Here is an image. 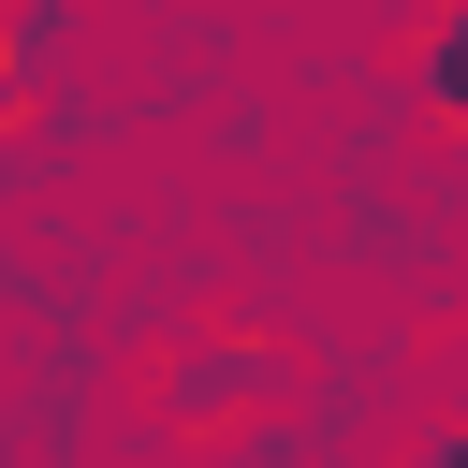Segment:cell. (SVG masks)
Here are the masks:
<instances>
[{
	"mask_svg": "<svg viewBox=\"0 0 468 468\" xmlns=\"http://www.w3.org/2000/svg\"><path fill=\"white\" fill-rule=\"evenodd\" d=\"M58 44H73V0H15V15H0V88L29 102V88L58 73Z\"/></svg>",
	"mask_w": 468,
	"mask_h": 468,
	"instance_id": "cell-3",
	"label": "cell"
},
{
	"mask_svg": "<svg viewBox=\"0 0 468 468\" xmlns=\"http://www.w3.org/2000/svg\"><path fill=\"white\" fill-rule=\"evenodd\" d=\"M410 468H468V424H424V453Z\"/></svg>",
	"mask_w": 468,
	"mask_h": 468,
	"instance_id": "cell-4",
	"label": "cell"
},
{
	"mask_svg": "<svg viewBox=\"0 0 468 468\" xmlns=\"http://www.w3.org/2000/svg\"><path fill=\"white\" fill-rule=\"evenodd\" d=\"M0 117H15V88H0Z\"/></svg>",
	"mask_w": 468,
	"mask_h": 468,
	"instance_id": "cell-5",
	"label": "cell"
},
{
	"mask_svg": "<svg viewBox=\"0 0 468 468\" xmlns=\"http://www.w3.org/2000/svg\"><path fill=\"white\" fill-rule=\"evenodd\" d=\"M161 395L176 410H249V395H278V351L263 336H205V366H176Z\"/></svg>",
	"mask_w": 468,
	"mask_h": 468,
	"instance_id": "cell-2",
	"label": "cell"
},
{
	"mask_svg": "<svg viewBox=\"0 0 468 468\" xmlns=\"http://www.w3.org/2000/svg\"><path fill=\"white\" fill-rule=\"evenodd\" d=\"M410 117H424V132H468V0L424 15V44H410Z\"/></svg>",
	"mask_w": 468,
	"mask_h": 468,
	"instance_id": "cell-1",
	"label": "cell"
}]
</instances>
